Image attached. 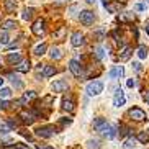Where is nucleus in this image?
<instances>
[{
  "instance_id": "obj_18",
  "label": "nucleus",
  "mask_w": 149,
  "mask_h": 149,
  "mask_svg": "<svg viewBox=\"0 0 149 149\" xmlns=\"http://www.w3.org/2000/svg\"><path fill=\"white\" fill-rule=\"evenodd\" d=\"M56 74V69L54 66H44L43 67V77H51V75Z\"/></svg>"
},
{
  "instance_id": "obj_34",
  "label": "nucleus",
  "mask_w": 149,
  "mask_h": 149,
  "mask_svg": "<svg viewBox=\"0 0 149 149\" xmlns=\"http://www.w3.org/2000/svg\"><path fill=\"white\" fill-rule=\"evenodd\" d=\"M126 85H128V87H130V88H133V87H134V85H136V82H134V79H128V82H126Z\"/></svg>"
},
{
  "instance_id": "obj_22",
  "label": "nucleus",
  "mask_w": 149,
  "mask_h": 149,
  "mask_svg": "<svg viewBox=\"0 0 149 149\" xmlns=\"http://www.w3.org/2000/svg\"><path fill=\"white\" fill-rule=\"evenodd\" d=\"M49 56H51V59H54V61H57V59H61L62 57V53L59 48H53L51 49V53H49Z\"/></svg>"
},
{
  "instance_id": "obj_33",
  "label": "nucleus",
  "mask_w": 149,
  "mask_h": 149,
  "mask_svg": "<svg viewBox=\"0 0 149 149\" xmlns=\"http://www.w3.org/2000/svg\"><path fill=\"white\" fill-rule=\"evenodd\" d=\"M10 105H12V103H10V102L0 100V108H2V110H8V108H10Z\"/></svg>"
},
{
  "instance_id": "obj_23",
  "label": "nucleus",
  "mask_w": 149,
  "mask_h": 149,
  "mask_svg": "<svg viewBox=\"0 0 149 149\" xmlns=\"http://www.w3.org/2000/svg\"><path fill=\"white\" fill-rule=\"evenodd\" d=\"M2 28H3L5 31L7 30H13V28H17V22H13V20H7V22L2 23Z\"/></svg>"
},
{
  "instance_id": "obj_29",
  "label": "nucleus",
  "mask_w": 149,
  "mask_h": 149,
  "mask_svg": "<svg viewBox=\"0 0 149 149\" xmlns=\"http://www.w3.org/2000/svg\"><path fill=\"white\" fill-rule=\"evenodd\" d=\"M33 13H35V10H33V8H26L25 12H23L22 18H23V20H31V18H33Z\"/></svg>"
},
{
  "instance_id": "obj_35",
  "label": "nucleus",
  "mask_w": 149,
  "mask_h": 149,
  "mask_svg": "<svg viewBox=\"0 0 149 149\" xmlns=\"http://www.w3.org/2000/svg\"><path fill=\"white\" fill-rule=\"evenodd\" d=\"M134 8H136V10H139V12H143V10H146V5L138 3V5H134Z\"/></svg>"
},
{
  "instance_id": "obj_44",
  "label": "nucleus",
  "mask_w": 149,
  "mask_h": 149,
  "mask_svg": "<svg viewBox=\"0 0 149 149\" xmlns=\"http://www.w3.org/2000/svg\"><path fill=\"white\" fill-rule=\"evenodd\" d=\"M0 64H2V62H0Z\"/></svg>"
},
{
  "instance_id": "obj_39",
  "label": "nucleus",
  "mask_w": 149,
  "mask_h": 149,
  "mask_svg": "<svg viewBox=\"0 0 149 149\" xmlns=\"http://www.w3.org/2000/svg\"><path fill=\"white\" fill-rule=\"evenodd\" d=\"M2 85H3V79L0 77V88H2Z\"/></svg>"
},
{
  "instance_id": "obj_27",
  "label": "nucleus",
  "mask_w": 149,
  "mask_h": 149,
  "mask_svg": "<svg viewBox=\"0 0 149 149\" xmlns=\"http://www.w3.org/2000/svg\"><path fill=\"white\" fill-rule=\"evenodd\" d=\"M95 56H97V59H103V57H105V48H103V46H97Z\"/></svg>"
},
{
  "instance_id": "obj_31",
  "label": "nucleus",
  "mask_w": 149,
  "mask_h": 149,
  "mask_svg": "<svg viewBox=\"0 0 149 149\" xmlns=\"http://www.w3.org/2000/svg\"><path fill=\"white\" fill-rule=\"evenodd\" d=\"M138 141L143 143V144H146V143L149 141V134H146V133H139V134H138Z\"/></svg>"
},
{
  "instance_id": "obj_17",
  "label": "nucleus",
  "mask_w": 149,
  "mask_h": 149,
  "mask_svg": "<svg viewBox=\"0 0 149 149\" xmlns=\"http://www.w3.org/2000/svg\"><path fill=\"white\" fill-rule=\"evenodd\" d=\"M131 51H133V49L130 48V46L123 48L121 54H120V61H128V59H130V56H131Z\"/></svg>"
},
{
  "instance_id": "obj_19",
  "label": "nucleus",
  "mask_w": 149,
  "mask_h": 149,
  "mask_svg": "<svg viewBox=\"0 0 149 149\" xmlns=\"http://www.w3.org/2000/svg\"><path fill=\"white\" fill-rule=\"evenodd\" d=\"M15 8H17V0H5V10L7 12H15Z\"/></svg>"
},
{
  "instance_id": "obj_10",
  "label": "nucleus",
  "mask_w": 149,
  "mask_h": 149,
  "mask_svg": "<svg viewBox=\"0 0 149 149\" xmlns=\"http://www.w3.org/2000/svg\"><path fill=\"white\" fill-rule=\"evenodd\" d=\"M123 75H125V67L123 66H115L113 69L108 72V77L110 79H113V80L115 79H121Z\"/></svg>"
},
{
  "instance_id": "obj_38",
  "label": "nucleus",
  "mask_w": 149,
  "mask_h": 149,
  "mask_svg": "<svg viewBox=\"0 0 149 149\" xmlns=\"http://www.w3.org/2000/svg\"><path fill=\"white\" fill-rule=\"evenodd\" d=\"M144 100H146V103L149 105V92H146V93H144Z\"/></svg>"
},
{
  "instance_id": "obj_21",
  "label": "nucleus",
  "mask_w": 149,
  "mask_h": 149,
  "mask_svg": "<svg viewBox=\"0 0 149 149\" xmlns=\"http://www.w3.org/2000/svg\"><path fill=\"white\" fill-rule=\"evenodd\" d=\"M10 43V35L7 33V31H0V44H3V46H7V44Z\"/></svg>"
},
{
  "instance_id": "obj_9",
  "label": "nucleus",
  "mask_w": 149,
  "mask_h": 149,
  "mask_svg": "<svg viewBox=\"0 0 149 149\" xmlns=\"http://www.w3.org/2000/svg\"><path fill=\"white\" fill-rule=\"evenodd\" d=\"M69 69H70V72H72V75H75V77H80V75H82V66H80V62L75 61V59H72V61L69 62Z\"/></svg>"
},
{
  "instance_id": "obj_16",
  "label": "nucleus",
  "mask_w": 149,
  "mask_h": 149,
  "mask_svg": "<svg viewBox=\"0 0 149 149\" xmlns=\"http://www.w3.org/2000/svg\"><path fill=\"white\" fill-rule=\"evenodd\" d=\"M33 98H36V92H33V90H30V92H25V95L22 97V100H20V103H26V102L33 100Z\"/></svg>"
},
{
  "instance_id": "obj_15",
  "label": "nucleus",
  "mask_w": 149,
  "mask_h": 149,
  "mask_svg": "<svg viewBox=\"0 0 149 149\" xmlns=\"http://www.w3.org/2000/svg\"><path fill=\"white\" fill-rule=\"evenodd\" d=\"M62 108L67 110V111H72L74 110V100L72 98H62Z\"/></svg>"
},
{
  "instance_id": "obj_24",
  "label": "nucleus",
  "mask_w": 149,
  "mask_h": 149,
  "mask_svg": "<svg viewBox=\"0 0 149 149\" xmlns=\"http://www.w3.org/2000/svg\"><path fill=\"white\" fill-rule=\"evenodd\" d=\"M146 56H148V46L141 44L139 48H138V57L139 59H146Z\"/></svg>"
},
{
  "instance_id": "obj_6",
  "label": "nucleus",
  "mask_w": 149,
  "mask_h": 149,
  "mask_svg": "<svg viewBox=\"0 0 149 149\" xmlns=\"http://www.w3.org/2000/svg\"><path fill=\"white\" fill-rule=\"evenodd\" d=\"M51 88H53V92L61 93V92H66L67 88H69V85H67V82L64 79H57V80H54V82H53Z\"/></svg>"
},
{
  "instance_id": "obj_42",
  "label": "nucleus",
  "mask_w": 149,
  "mask_h": 149,
  "mask_svg": "<svg viewBox=\"0 0 149 149\" xmlns=\"http://www.w3.org/2000/svg\"><path fill=\"white\" fill-rule=\"evenodd\" d=\"M87 2H88V3H93V2H95V0H87Z\"/></svg>"
},
{
  "instance_id": "obj_5",
  "label": "nucleus",
  "mask_w": 149,
  "mask_h": 149,
  "mask_svg": "<svg viewBox=\"0 0 149 149\" xmlns=\"http://www.w3.org/2000/svg\"><path fill=\"white\" fill-rule=\"evenodd\" d=\"M125 103H126L125 92H123L121 88H116V90H115V97H113V107H116V108H121Z\"/></svg>"
},
{
  "instance_id": "obj_11",
  "label": "nucleus",
  "mask_w": 149,
  "mask_h": 149,
  "mask_svg": "<svg viewBox=\"0 0 149 149\" xmlns=\"http://www.w3.org/2000/svg\"><path fill=\"white\" fill-rule=\"evenodd\" d=\"M70 43H72V46H75V48L82 46V44L85 43V40H84V35L80 33V31H75L74 35H72V38H70Z\"/></svg>"
},
{
  "instance_id": "obj_43",
  "label": "nucleus",
  "mask_w": 149,
  "mask_h": 149,
  "mask_svg": "<svg viewBox=\"0 0 149 149\" xmlns=\"http://www.w3.org/2000/svg\"><path fill=\"white\" fill-rule=\"evenodd\" d=\"M56 2H59V3H61V2H62V0H56Z\"/></svg>"
},
{
  "instance_id": "obj_2",
  "label": "nucleus",
  "mask_w": 149,
  "mask_h": 149,
  "mask_svg": "<svg viewBox=\"0 0 149 149\" xmlns=\"http://www.w3.org/2000/svg\"><path fill=\"white\" fill-rule=\"evenodd\" d=\"M85 92H87V95H90V97L100 95V93L103 92V82H100V80H93V82L87 84Z\"/></svg>"
},
{
  "instance_id": "obj_28",
  "label": "nucleus",
  "mask_w": 149,
  "mask_h": 149,
  "mask_svg": "<svg viewBox=\"0 0 149 149\" xmlns=\"http://www.w3.org/2000/svg\"><path fill=\"white\" fill-rule=\"evenodd\" d=\"M8 131H12V128H10L8 123L0 121V133H2V134H5V133H8Z\"/></svg>"
},
{
  "instance_id": "obj_36",
  "label": "nucleus",
  "mask_w": 149,
  "mask_h": 149,
  "mask_svg": "<svg viewBox=\"0 0 149 149\" xmlns=\"http://www.w3.org/2000/svg\"><path fill=\"white\" fill-rule=\"evenodd\" d=\"M133 69L139 72V70H141V64H139V62H133Z\"/></svg>"
},
{
  "instance_id": "obj_25",
  "label": "nucleus",
  "mask_w": 149,
  "mask_h": 149,
  "mask_svg": "<svg viewBox=\"0 0 149 149\" xmlns=\"http://www.w3.org/2000/svg\"><path fill=\"white\" fill-rule=\"evenodd\" d=\"M10 97H12V88H8V87L0 88V98H10Z\"/></svg>"
},
{
  "instance_id": "obj_26",
  "label": "nucleus",
  "mask_w": 149,
  "mask_h": 149,
  "mask_svg": "<svg viewBox=\"0 0 149 149\" xmlns=\"http://www.w3.org/2000/svg\"><path fill=\"white\" fill-rule=\"evenodd\" d=\"M87 149H100V141L98 139H88L87 141Z\"/></svg>"
},
{
  "instance_id": "obj_7",
  "label": "nucleus",
  "mask_w": 149,
  "mask_h": 149,
  "mask_svg": "<svg viewBox=\"0 0 149 149\" xmlns=\"http://www.w3.org/2000/svg\"><path fill=\"white\" fill-rule=\"evenodd\" d=\"M128 115H130L133 120H136V121H144L146 120V113L141 108H138V107H133V108L128 111Z\"/></svg>"
},
{
  "instance_id": "obj_14",
  "label": "nucleus",
  "mask_w": 149,
  "mask_h": 149,
  "mask_svg": "<svg viewBox=\"0 0 149 149\" xmlns=\"http://www.w3.org/2000/svg\"><path fill=\"white\" fill-rule=\"evenodd\" d=\"M30 67H31V64H30V61H28V59H23L20 64H17V70H18V72H28V70H30Z\"/></svg>"
},
{
  "instance_id": "obj_8",
  "label": "nucleus",
  "mask_w": 149,
  "mask_h": 149,
  "mask_svg": "<svg viewBox=\"0 0 149 149\" xmlns=\"http://www.w3.org/2000/svg\"><path fill=\"white\" fill-rule=\"evenodd\" d=\"M44 20L43 18H40V20H36L35 23H33V26H31V31L35 33L36 36H41V35H44Z\"/></svg>"
},
{
  "instance_id": "obj_40",
  "label": "nucleus",
  "mask_w": 149,
  "mask_h": 149,
  "mask_svg": "<svg viewBox=\"0 0 149 149\" xmlns=\"http://www.w3.org/2000/svg\"><path fill=\"white\" fill-rule=\"evenodd\" d=\"M146 33H149V22H148V25H146Z\"/></svg>"
},
{
  "instance_id": "obj_1",
  "label": "nucleus",
  "mask_w": 149,
  "mask_h": 149,
  "mask_svg": "<svg viewBox=\"0 0 149 149\" xmlns=\"http://www.w3.org/2000/svg\"><path fill=\"white\" fill-rule=\"evenodd\" d=\"M93 130L98 131L103 138H107V139H113L115 136H116V128H115L113 125H110V123L103 118L93 120Z\"/></svg>"
},
{
  "instance_id": "obj_37",
  "label": "nucleus",
  "mask_w": 149,
  "mask_h": 149,
  "mask_svg": "<svg viewBox=\"0 0 149 149\" xmlns=\"http://www.w3.org/2000/svg\"><path fill=\"white\" fill-rule=\"evenodd\" d=\"M36 149H53V148H49V146H41V144H38V146H36Z\"/></svg>"
},
{
  "instance_id": "obj_13",
  "label": "nucleus",
  "mask_w": 149,
  "mask_h": 149,
  "mask_svg": "<svg viewBox=\"0 0 149 149\" xmlns=\"http://www.w3.org/2000/svg\"><path fill=\"white\" fill-rule=\"evenodd\" d=\"M7 61H8L10 64H20V62H22V56H20V53H10L8 56H7Z\"/></svg>"
},
{
  "instance_id": "obj_41",
  "label": "nucleus",
  "mask_w": 149,
  "mask_h": 149,
  "mask_svg": "<svg viewBox=\"0 0 149 149\" xmlns=\"http://www.w3.org/2000/svg\"><path fill=\"white\" fill-rule=\"evenodd\" d=\"M110 3V0H103V5H108Z\"/></svg>"
},
{
  "instance_id": "obj_3",
  "label": "nucleus",
  "mask_w": 149,
  "mask_h": 149,
  "mask_svg": "<svg viewBox=\"0 0 149 149\" xmlns=\"http://www.w3.org/2000/svg\"><path fill=\"white\" fill-rule=\"evenodd\" d=\"M79 18H80V23L85 25V26H92L93 22H95V15H93V12H90V10H82Z\"/></svg>"
},
{
  "instance_id": "obj_4",
  "label": "nucleus",
  "mask_w": 149,
  "mask_h": 149,
  "mask_svg": "<svg viewBox=\"0 0 149 149\" xmlns=\"http://www.w3.org/2000/svg\"><path fill=\"white\" fill-rule=\"evenodd\" d=\"M35 133H36V136H40V138H46V139H48V138H53L57 131H56V128H54V126H41V128H38Z\"/></svg>"
},
{
  "instance_id": "obj_30",
  "label": "nucleus",
  "mask_w": 149,
  "mask_h": 149,
  "mask_svg": "<svg viewBox=\"0 0 149 149\" xmlns=\"http://www.w3.org/2000/svg\"><path fill=\"white\" fill-rule=\"evenodd\" d=\"M8 77L12 79V84H13L15 88H22V87H23V82H20V80H18L17 75H8Z\"/></svg>"
},
{
  "instance_id": "obj_20",
  "label": "nucleus",
  "mask_w": 149,
  "mask_h": 149,
  "mask_svg": "<svg viewBox=\"0 0 149 149\" xmlns=\"http://www.w3.org/2000/svg\"><path fill=\"white\" fill-rule=\"evenodd\" d=\"M46 49H48V44L41 43V44H38V46L35 48V54H36V56H43V54L46 53Z\"/></svg>"
},
{
  "instance_id": "obj_32",
  "label": "nucleus",
  "mask_w": 149,
  "mask_h": 149,
  "mask_svg": "<svg viewBox=\"0 0 149 149\" xmlns=\"http://www.w3.org/2000/svg\"><path fill=\"white\" fill-rule=\"evenodd\" d=\"M134 143H136V139H134V138H128V139L125 141V148H128V149H130V148H133V146H134Z\"/></svg>"
},
{
  "instance_id": "obj_12",
  "label": "nucleus",
  "mask_w": 149,
  "mask_h": 149,
  "mask_svg": "<svg viewBox=\"0 0 149 149\" xmlns=\"http://www.w3.org/2000/svg\"><path fill=\"white\" fill-rule=\"evenodd\" d=\"M20 118H22V121L25 123V125H31V123L35 121L33 113H28V111H22V113H20Z\"/></svg>"
}]
</instances>
